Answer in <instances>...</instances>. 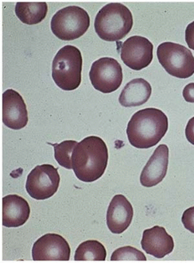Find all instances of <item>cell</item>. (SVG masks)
Returning <instances> with one entry per match:
<instances>
[{
  "label": "cell",
  "mask_w": 194,
  "mask_h": 263,
  "mask_svg": "<svg viewBox=\"0 0 194 263\" xmlns=\"http://www.w3.org/2000/svg\"><path fill=\"white\" fill-rule=\"evenodd\" d=\"M72 169L78 179L93 182L101 178L108 164V149L101 138L85 137L78 143L72 154Z\"/></svg>",
  "instance_id": "6da1fadb"
},
{
  "label": "cell",
  "mask_w": 194,
  "mask_h": 263,
  "mask_svg": "<svg viewBox=\"0 0 194 263\" xmlns=\"http://www.w3.org/2000/svg\"><path fill=\"white\" fill-rule=\"evenodd\" d=\"M166 115L157 108H144L137 111L127 128V135L132 146L148 149L157 145L168 131Z\"/></svg>",
  "instance_id": "7a4b0ae2"
},
{
  "label": "cell",
  "mask_w": 194,
  "mask_h": 263,
  "mask_svg": "<svg viewBox=\"0 0 194 263\" xmlns=\"http://www.w3.org/2000/svg\"><path fill=\"white\" fill-rule=\"evenodd\" d=\"M132 27V12L124 4L119 3L104 6L95 18V31L100 39L106 42L122 40L129 34Z\"/></svg>",
  "instance_id": "3957f363"
},
{
  "label": "cell",
  "mask_w": 194,
  "mask_h": 263,
  "mask_svg": "<svg viewBox=\"0 0 194 263\" xmlns=\"http://www.w3.org/2000/svg\"><path fill=\"white\" fill-rule=\"evenodd\" d=\"M82 57L79 48L66 45L55 55L52 63V78L61 90H74L82 82Z\"/></svg>",
  "instance_id": "277c9868"
},
{
  "label": "cell",
  "mask_w": 194,
  "mask_h": 263,
  "mask_svg": "<svg viewBox=\"0 0 194 263\" xmlns=\"http://www.w3.org/2000/svg\"><path fill=\"white\" fill-rule=\"evenodd\" d=\"M90 25L89 13L77 6H70L58 10L51 21L53 34L64 41L79 39L87 32Z\"/></svg>",
  "instance_id": "5b68a950"
},
{
  "label": "cell",
  "mask_w": 194,
  "mask_h": 263,
  "mask_svg": "<svg viewBox=\"0 0 194 263\" xmlns=\"http://www.w3.org/2000/svg\"><path fill=\"white\" fill-rule=\"evenodd\" d=\"M162 67L173 77L186 79L194 74V57L190 50L174 42H163L157 48Z\"/></svg>",
  "instance_id": "8992f818"
},
{
  "label": "cell",
  "mask_w": 194,
  "mask_h": 263,
  "mask_svg": "<svg viewBox=\"0 0 194 263\" xmlns=\"http://www.w3.org/2000/svg\"><path fill=\"white\" fill-rule=\"evenodd\" d=\"M60 175L58 169L52 164L36 166L28 175L26 190L33 199L45 200L58 191Z\"/></svg>",
  "instance_id": "52a82bcc"
},
{
  "label": "cell",
  "mask_w": 194,
  "mask_h": 263,
  "mask_svg": "<svg viewBox=\"0 0 194 263\" xmlns=\"http://www.w3.org/2000/svg\"><path fill=\"white\" fill-rule=\"evenodd\" d=\"M90 79L96 90L103 93H112L122 84V67L115 59L103 57L92 65Z\"/></svg>",
  "instance_id": "ba28073f"
},
{
  "label": "cell",
  "mask_w": 194,
  "mask_h": 263,
  "mask_svg": "<svg viewBox=\"0 0 194 263\" xmlns=\"http://www.w3.org/2000/svg\"><path fill=\"white\" fill-rule=\"evenodd\" d=\"M153 44L141 36H132L120 43V57L126 66L133 70H141L153 60Z\"/></svg>",
  "instance_id": "9c48e42d"
},
{
  "label": "cell",
  "mask_w": 194,
  "mask_h": 263,
  "mask_svg": "<svg viewBox=\"0 0 194 263\" xmlns=\"http://www.w3.org/2000/svg\"><path fill=\"white\" fill-rule=\"evenodd\" d=\"M70 255L69 243L59 234H46L33 246L34 261H69Z\"/></svg>",
  "instance_id": "30bf717a"
},
{
  "label": "cell",
  "mask_w": 194,
  "mask_h": 263,
  "mask_svg": "<svg viewBox=\"0 0 194 263\" xmlns=\"http://www.w3.org/2000/svg\"><path fill=\"white\" fill-rule=\"evenodd\" d=\"M3 122L12 129L19 130L28 125V112L22 96L9 89L3 93Z\"/></svg>",
  "instance_id": "8fae6325"
},
{
  "label": "cell",
  "mask_w": 194,
  "mask_h": 263,
  "mask_svg": "<svg viewBox=\"0 0 194 263\" xmlns=\"http://www.w3.org/2000/svg\"><path fill=\"white\" fill-rule=\"evenodd\" d=\"M169 151L168 146L161 144L155 149L140 176V182L145 188H152L161 182L168 170Z\"/></svg>",
  "instance_id": "7c38bea8"
},
{
  "label": "cell",
  "mask_w": 194,
  "mask_h": 263,
  "mask_svg": "<svg viewBox=\"0 0 194 263\" xmlns=\"http://www.w3.org/2000/svg\"><path fill=\"white\" fill-rule=\"evenodd\" d=\"M133 216V207L127 198L116 195L108 207L106 224L113 234H122L130 226Z\"/></svg>",
  "instance_id": "4fadbf2b"
},
{
  "label": "cell",
  "mask_w": 194,
  "mask_h": 263,
  "mask_svg": "<svg viewBox=\"0 0 194 263\" xmlns=\"http://www.w3.org/2000/svg\"><path fill=\"white\" fill-rule=\"evenodd\" d=\"M141 244L144 252L157 258H164L172 253L174 249L172 236L167 233L165 228L159 226L144 230Z\"/></svg>",
  "instance_id": "5bb4252c"
},
{
  "label": "cell",
  "mask_w": 194,
  "mask_h": 263,
  "mask_svg": "<svg viewBox=\"0 0 194 263\" xmlns=\"http://www.w3.org/2000/svg\"><path fill=\"white\" fill-rule=\"evenodd\" d=\"M31 208L26 199L17 195L3 198V225L7 228H19L28 221Z\"/></svg>",
  "instance_id": "9a60e30c"
},
{
  "label": "cell",
  "mask_w": 194,
  "mask_h": 263,
  "mask_svg": "<svg viewBox=\"0 0 194 263\" xmlns=\"http://www.w3.org/2000/svg\"><path fill=\"white\" fill-rule=\"evenodd\" d=\"M152 95L151 84L143 78L134 79L123 89L119 102L125 108L141 106Z\"/></svg>",
  "instance_id": "2e32d148"
},
{
  "label": "cell",
  "mask_w": 194,
  "mask_h": 263,
  "mask_svg": "<svg viewBox=\"0 0 194 263\" xmlns=\"http://www.w3.org/2000/svg\"><path fill=\"white\" fill-rule=\"evenodd\" d=\"M47 3H16L15 7L16 16L24 24H37L41 22L48 13Z\"/></svg>",
  "instance_id": "e0dca14e"
},
{
  "label": "cell",
  "mask_w": 194,
  "mask_h": 263,
  "mask_svg": "<svg viewBox=\"0 0 194 263\" xmlns=\"http://www.w3.org/2000/svg\"><path fill=\"white\" fill-rule=\"evenodd\" d=\"M106 251L103 244L89 240L79 245L75 254V261H105Z\"/></svg>",
  "instance_id": "ac0fdd59"
},
{
  "label": "cell",
  "mask_w": 194,
  "mask_h": 263,
  "mask_svg": "<svg viewBox=\"0 0 194 263\" xmlns=\"http://www.w3.org/2000/svg\"><path fill=\"white\" fill-rule=\"evenodd\" d=\"M78 142L75 140H66L59 144H50L54 146L55 158L59 165L69 170L72 169V154Z\"/></svg>",
  "instance_id": "d6986e66"
},
{
  "label": "cell",
  "mask_w": 194,
  "mask_h": 263,
  "mask_svg": "<svg viewBox=\"0 0 194 263\" xmlns=\"http://www.w3.org/2000/svg\"><path fill=\"white\" fill-rule=\"evenodd\" d=\"M111 261H146L147 258L141 251L132 246H125L114 251Z\"/></svg>",
  "instance_id": "ffe728a7"
},
{
  "label": "cell",
  "mask_w": 194,
  "mask_h": 263,
  "mask_svg": "<svg viewBox=\"0 0 194 263\" xmlns=\"http://www.w3.org/2000/svg\"><path fill=\"white\" fill-rule=\"evenodd\" d=\"M182 223L186 230L194 234V206L185 210L182 217Z\"/></svg>",
  "instance_id": "44dd1931"
},
{
  "label": "cell",
  "mask_w": 194,
  "mask_h": 263,
  "mask_svg": "<svg viewBox=\"0 0 194 263\" xmlns=\"http://www.w3.org/2000/svg\"><path fill=\"white\" fill-rule=\"evenodd\" d=\"M185 39L190 49L194 50V21L188 24L185 31Z\"/></svg>",
  "instance_id": "7402d4cb"
},
{
  "label": "cell",
  "mask_w": 194,
  "mask_h": 263,
  "mask_svg": "<svg viewBox=\"0 0 194 263\" xmlns=\"http://www.w3.org/2000/svg\"><path fill=\"white\" fill-rule=\"evenodd\" d=\"M183 96L187 102L194 103V83H190L184 87Z\"/></svg>",
  "instance_id": "603a6c76"
},
{
  "label": "cell",
  "mask_w": 194,
  "mask_h": 263,
  "mask_svg": "<svg viewBox=\"0 0 194 263\" xmlns=\"http://www.w3.org/2000/svg\"><path fill=\"white\" fill-rule=\"evenodd\" d=\"M186 137L191 144L194 145V117L189 119L185 130Z\"/></svg>",
  "instance_id": "cb8c5ba5"
}]
</instances>
